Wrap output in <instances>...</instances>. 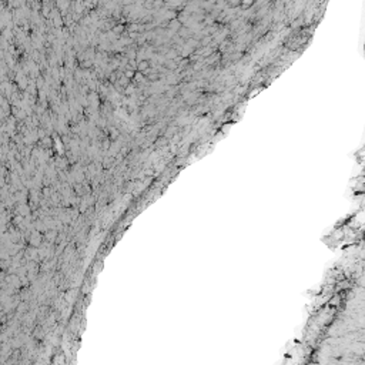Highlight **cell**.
<instances>
[{
	"instance_id": "6da1fadb",
	"label": "cell",
	"mask_w": 365,
	"mask_h": 365,
	"mask_svg": "<svg viewBox=\"0 0 365 365\" xmlns=\"http://www.w3.org/2000/svg\"><path fill=\"white\" fill-rule=\"evenodd\" d=\"M253 3H254V0H241V2H240V4L243 6V7H245V9L250 7Z\"/></svg>"
},
{
	"instance_id": "7a4b0ae2",
	"label": "cell",
	"mask_w": 365,
	"mask_h": 365,
	"mask_svg": "<svg viewBox=\"0 0 365 365\" xmlns=\"http://www.w3.org/2000/svg\"><path fill=\"white\" fill-rule=\"evenodd\" d=\"M149 67V63L147 62H141L140 64H138V70H145Z\"/></svg>"
}]
</instances>
